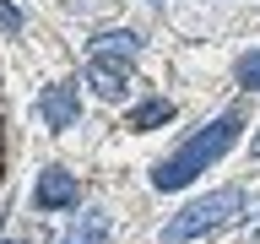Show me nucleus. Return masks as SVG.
I'll return each instance as SVG.
<instances>
[{
	"instance_id": "39448f33",
	"label": "nucleus",
	"mask_w": 260,
	"mask_h": 244,
	"mask_svg": "<svg viewBox=\"0 0 260 244\" xmlns=\"http://www.w3.org/2000/svg\"><path fill=\"white\" fill-rule=\"evenodd\" d=\"M87 81L98 87V98H125V87H130V65L125 60H92L87 65Z\"/></svg>"
},
{
	"instance_id": "423d86ee",
	"label": "nucleus",
	"mask_w": 260,
	"mask_h": 244,
	"mask_svg": "<svg viewBox=\"0 0 260 244\" xmlns=\"http://www.w3.org/2000/svg\"><path fill=\"white\" fill-rule=\"evenodd\" d=\"M136 54H141V38H136V33H98L92 38V60H136Z\"/></svg>"
},
{
	"instance_id": "9b49d317",
	"label": "nucleus",
	"mask_w": 260,
	"mask_h": 244,
	"mask_svg": "<svg viewBox=\"0 0 260 244\" xmlns=\"http://www.w3.org/2000/svg\"><path fill=\"white\" fill-rule=\"evenodd\" d=\"M255 158H260V130H255Z\"/></svg>"
},
{
	"instance_id": "9d476101",
	"label": "nucleus",
	"mask_w": 260,
	"mask_h": 244,
	"mask_svg": "<svg viewBox=\"0 0 260 244\" xmlns=\"http://www.w3.org/2000/svg\"><path fill=\"white\" fill-rule=\"evenodd\" d=\"M0 27H6V33H16V27H22V16H16V6H11V0H0Z\"/></svg>"
},
{
	"instance_id": "1a4fd4ad",
	"label": "nucleus",
	"mask_w": 260,
	"mask_h": 244,
	"mask_svg": "<svg viewBox=\"0 0 260 244\" xmlns=\"http://www.w3.org/2000/svg\"><path fill=\"white\" fill-rule=\"evenodd\" d=\"M239 81L249 87V93H260V49H249V54L239 60Z\"/></svg>"
},
{
	"instance_id": "7ed1b4c3",
	"label": "nucleus",
	"mask_w": 260,
	"mask_h": 244,
	"mask_svg": "<svg viewBox=\"0 0 260 244\" xmlns=\"http://www.w3.org/2000/svg\"><path fill=\"white\" fill-rule=\"evenodd\" d=\"M38 119H44L49 130H71V125H76V87H65V81L44 87V98H38Z\"/></svg>"
},
{
	"instance_id": "f03ea898",
	"label": "nucleus",
	"mask_w": 260,
	"mask_h": 244,
	"mask_svg": "<svg viewBox=\"0 0 260 244\" xmlns=\"http://www.w3.org/2000/svg\"><path fill=\"white\" fill-rule=\"evenodd\" d=\"M233 211H239V190H233V185H228V190H211V195H201V201H190L174 223H162V244H190V239H201V233H211V228H222Z\"/></svg>"
},
{
	"instance_id": "f257e3e1",
	"label": "nucleus",
	"mask_w": 260,
	"mask_h": 244,
	"mask_svg": "<svg viewBox=\"0 0 260 244\" xmlns=\"http://www.w3.org/2000/svg\"><path fill=\"white\" fill-rule=\"evenodd\" d=\"M239 125H244V119H239L233 109L217 114V119H206V125L195 130V136L179 146L174 158H162L157 168H152V185H157V190H179V185H190L195 174H206L211 163H217L228 146L239 141Z\"/></svg>"
},
{
	"instance_id": "0eeeda50",
	"label": "nucleus",
	"mask_w": 260,
	"mask_h": 244,
	"mask_svg": "<svg viewBox=\"0 0 260 244\" xmlns=\"http://www.w3.org/2000/svg\"><path fill=\"white\" fill-rule=\"evenodd\" d=\"M60 244H109V217H103V211H87Z\"/></svg>"
},
{
	"instance_id": "6e6552de",
	"label": "nucleus",
	"mask_w": 260,
	"mask_h": 244,
	"mask_svg": "<svg viewBox=\"0 0 260 244\" xmlns=\"http://www.w3.org/2000/svg\"><path fill=\"white\" fill-rule=\"evenodd\" d=\"M168 114H174V103H162V98H146L141 109L130 114V130H152V125H162Z\"/></svg>"
},
{
	"instance_id": "f8f14e48",
	"label": "nucleus",
	"mask_w": 260,
	"mask_h": 244,
	"mask_svg": "<svg viewBox=\"0 0 260 244\" xmlns=\"http://www.w3.org/2000/svg\"><path fill=\"white\" fill-rule=\"evenodd\" d=\"M6 244H11V239H6Z\"/></svg>"
},
{
	"instance_id": "20e7f679",
	"label": "nucleus",
	"mask_w": 260,
	"mask_h": 244,
	"mask_svg": "<svg viewBox=\"0 0 260 244\" xmlns=\"http://www.w3.org/2000/svg\"><path fill=\"white\" fill-rule=\"evenodd\" d=\"M32 201L44 211H60V206H76V174H65V168H44L38 185H32Z\"/></svg>"
}]
</instances>
